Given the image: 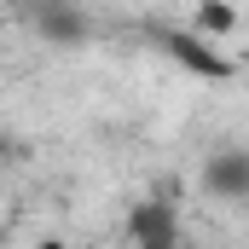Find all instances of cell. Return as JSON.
Listing matches in <instances>:
<instances>
[{"label":"cell","mask_w":249,"mask_h":249,"mask_svg":"<svg viewBox=\"0 0 249 249\" xmlns=\"http://www.w3.org/2000/svg\"><path fill=\"white\" fill-rule=\"evenodd\" d=\"M139 35H145V41H151V47H157V53H162L168 64H180L186 75H197V81H238V64L226 58V53H220V47H214V41H209L203 29L145 23Z\"/></svg>","instance_id":"6da1fadb"},{"label":"cell","mask_w":249,"mask_h":249,"mask_svg":"<svg viewBox=\"0 0 249 249\" xmlns=\"http://www.w3.org/2000/svg\"><path fill=\"white\" fill-rule=\"evenodd\" d=\"M122 238H127V249L180 244V203H174V191H151V197H139V203L127 209V220H122Z\"/></svg>","instance_id":"7a4b0ae2"},{"label":"cell","mask_w":249,"mask_h":249,"mask_svg":"<svg viewBox=\"0 0 249 249\" xmlns=\"http://www.w3.org/2000/svg\"><path fill=\"white\" fill-rule=\"evenodd\" d=\"M197 186H203V197H214V203H249V145L209 151L203 168H197Z\"/></svg>","instance_id":"3957f363"},{"label":"cell","mask_w":249,"mask_h":249,"mask_svg":"<svg viewBox=\"0 0 249 249\" xmlns=\"http://www.w3.org/2000/svg\"><path fill=\"white\" fill-rule=\"evenodd\" d=\"M35 29H41V41H47V47L75 53V47L93 35V18H87L75 0H35Z\"/></svg>","instance_id":"277c9868"},{"label":"cell","mask_w":249,"mask_h":249,"mask_svg":"<svg viewBox=\"0 0 249 249\" xmlns=\"http://www.w3.org/2000/svg\"><path fill=\"white\" fill-rule=\"evenodd\" d=\"M197 29L209 35V41H226V35H238V6L232 0H197Z\"/></svg>","instance_id":"5b68a950"},{"label":"cell","mask_w":249,"mask_h":249,"mask_svg":"<svg viewBox=\"0 0 249 249\" xmlns=\"http://www.w3.org/2000/svg\"><path fill=\"white\" fill-rule=\"evenodd\" d=\"M35 249H64V244H58V238H41V244H35Z\"/></svg>","instance_id":"8992f818"},{"label":"cell","mask_w":249,"mask_h":249,"mask_svg":"<svg viewBox=\"0 0 249 249\" xmlns=\"http://www.w3.org/2000/svg\"><path fill=\"white\" fill-rule=\"evenodd\" d=\"M151 249H180V244H151Z\"/></svg>","instance_id":"52a82bcc"}]
</instances>
